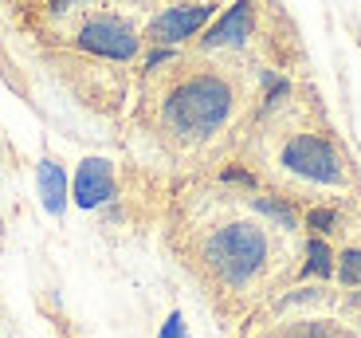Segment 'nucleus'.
Returning <instances> with one entry per match:
<instances>
[{"label":"nucleus","mask_w":361,"mask_h":338,"mask_svg":"<svg viewBox=\"0 0 361 338\" xmlns=\"http://www.w3.org/2000/svg\"><path fill=\"white\" fill-rule=\"evenodd\" d=\"M310 229V236H330V232L338 229V209H326V205H314V209L307 212V220H302Z\"/></svg>","instance_id":"obj_12"},{"label":"nucleus","mask_w":361,"mask_h":338,"mask_svg":"<svg viewBox=\"0 0 361 338\" xmlns=\"http://www.w3.org/2000/svg\"><path fill=\"white\" fill-rule=\"evenodd\" d=\"M157 338H189V330H185V319H180V311H173L169 319L161 322V330H157Z\"/></svg>","instance_id":"obj_14"},{"label":"nucleus","mask_w":361,"mask_h":338,"mask_svg":"<svg viewBox=\"0 0 361 338\" xmlns=\"http://www.w3.org/2000/svg\"><path fill=\"white\" fill-rule=\"evenodd\" d=\"M118 181H114V162L106 157H87L75 174V205L79 209H102L114 201Z\"/></svg>","instance_id":"obj_7"},{"label":"nucleus","mask_w":361,"mask_h":338,"mask_svg":"<svg viewBox=\"0 0 361 338\" xmlns=\"http://www.w3.org/2000/svg\"><path fill=\"white\" fill-rule=\"evenodd\" d=\"M353 307H357V311H361V291H353Z\"/></svg>","instance_id":"obj_16"},{"label":"nucleus","mask_w":361,"mask_h":338,"mask_svg":"<svg viewBox=\"0 0 361 338\" xmlns=\"http://www.w3.org/2000/svg\"><path fill=\"white\" fill-rule=\"evenodd\" d=\"M67 20H71V28H67V36H63V47L75 55H87V59H99V64L126 67V64H134L145 47V32H137L134 20L114 8L87 4V8L71 12L63 20H51V24H67Z\"/></svg>","instance_id":"obj_3"},{"label":"nucleus","mask_w":361,"mask_h":338,"mask_svg":"<svg viewBox=\"0 0 361 338\" xmlns=\"http://www.w3.org/2000/svg\"><path fill=\"white\" fill-rule=\"evenodd\" d=\"M192 4H216V0H192Z\"/></svg>","instance_id":"obj_17"},{"label":"nucleus","mask_w":361,"mask_h":338,"mask_svg":"<svg viewBox=\"0 0 361 338\" xmlns=\"http://www.w3.org/2000/svg\"><path fill=\"white\" fill-rule=\"evenodd\" d=\"M334 275L345 287H361V248H345L334 264Z\"/></svg>","instance_id":"obj_11"},{"label":"nucleus","mask_w":361,"mask_h":338,"mask_svg":"<svg viewBox=\"0 0 361 338\" xmlns=\"http://www.w3.org/2000/svg\"><path fill=\"white\" fill-rule=\"evenodd\" d=\"M90 0H44V8L36 12L44 24H51V20H63V16H71V12H79V8H87Z\"/></svg>","instance_id":"obj_13"},{"label":"nucleus","mask_w":361,"mask_h":338,"mask_svg":"<svg viewBox=\"0 0 361 338\" xmlns=\"http://www.w3.org/2000/svg\"><path fill=\"white\" fill-rule=\"evenodd\" d=\"M279 165L290 177L310 185H342V154L326 134L314 130H298L279 146Z\"/></svg>","instance_id":"obj_4"},{"label":"nucleus","mask_w":361,"mask_h":338,"mask_svg":"<svg viewBox=\"0 0 361 338\" xmlns=\"http://www.w3.org/2000/svg\"><path fill=\"white\" fill-rule=\"evenodd\" d=\"M216 4H169L165 12H157L149 24H145V44L154 47H173L180 40L197 36L200 28L212 20Z\"/></svg>","instance_id":"obj_6"},{"label":"nucleus","mask_w":361,"mask_h":338,"mask_svg":"<svg viewBox=\"0 0 361 338\" xmlns=\"http://www.w3.org/2000/svg\"><path fill=\"white\" fill-rule=\"evenodd\" d=\"M279 338H357L338 319H290L279 330Z\"/></svg>","instance_id":"obj_9"},{"label":"nucleus","mask_w":361,"mask_h":338,"mask_svg":"<svg viewBox=\"0 0 361 338\" xmlns=\"http://www.w3.org/2000/svg\"><path fill=\"white\" fill-rule=\"evenodd\" d=\"M302 275H318V279L334 275V252H330V244H326L322 236L307 240V264H302Z\"/></svg>","instance_id":"obj_10"},{"label":"nucleus","mask_w":361,"mask_h":338,"mask_svg":"<svg viewBox=\"0 0 361 338\" xmlns=\"http://www.w3.org/2000/svg\"><path fill=\"white\" fill-rule=\"evenodd\" d=\"M4 4H12V8H32V12L44 8V0H4Z\"/></svg>","instance_id":"obj_15"},{"label":"nucleus","mask_w":361,"mask_h":338,"mask_svg":"<svg viewBox=\"0 0 361 338\" xmlns=\"http://www.w3.org/2000/svg\"><path fill=\"white\" fill-rule=\"evenodd\" d=\"M235 107H240V91L232 75H224L220 67H192V71H177L161 91L157 126L180 146H204L228 130Z\"/></svg>","instance_id":"obj_1"},{"label":"nucleus","mask_w":361,"mask_h":338,"mask_svg":"<svg viewBox=\"0 0 361 338\" xmlns=\"http://www.w3.org/2000/svg\"><path fill=\"white\" fill-rule=\"evenodd\" d=\"M36 185H39L44 209L51 212V217H59V212L67 209V174H63V165L51 162V157H44L39 169H36Z\"/></svg>","instance_id":"obj_8"},{"label":"nucleus","mask_w":361,"mask_h":338,"mask_svg":"<svg viewBox=\"0 0 361 338\" xmlns=\"http://www.w3.org/2000/svg\"><path fill=\"white\" fill-rule=\"evenodd\" d=\"M259 32V0H232L212 24L200 32V52H240Z\"/></svg>","instance_id":"obj_5"},{"label":"nucleus","mask_w":361,"mask_h":338,"mask_svg":"<svg viewBox=\"0 0 361 338\" xmlns=\"http://www.w3.org/2000/svg\"><path fill=\"white\" fill-rule=\"evenodd\" d=\"M259 217V212H255ZM267 220L228 217L220 224L200 232L197 240V267L212 279V287L224 295H244L259 284V275L271 264V236Z\"/></svg>","instance_id":"obj_2"}]
</instances>
